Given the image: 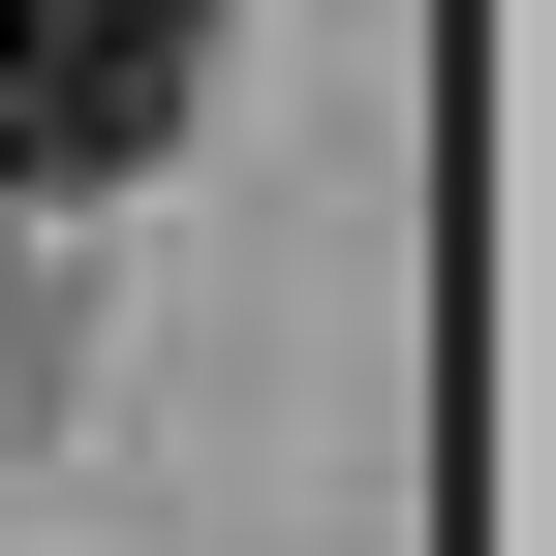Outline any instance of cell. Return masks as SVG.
Instances as JSON below:
<instances>
[{
  "instance_id": "2",
  "label": "cell",
  "mask_w": 556,
  "mask_h": 556,
  "mask_svg": "<svg viewBox=\"0 0 556 556\" xmlns=\"http://www.w3.org/2000/svg\"><path fill=\"white\" fill-rule=\"evenodd\" d=\"M0 217H31V186H0Z\"/></svg>"
},
{
  "instance_id": "1",
  "label": "cell",
  "mask_w": 556,
  "mask_h": 556,
  "mask_svg": "<svg viewBox=\"0 0 556 556\" xmlns=\"http://www.w3.org/2000/svg\"><path fill=\"white\" fill-rule=\"evenodd\" d=\"M217 93V0H0V186H124Z\"/></svg>"
}]
</instances>
